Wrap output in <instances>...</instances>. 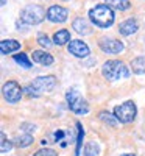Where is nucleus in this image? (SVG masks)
<instances>
[{
    "mask_svg": "<svg viewBox=\"0 0 145 156\" xmlns=\"http://www.w3.org/2000/svg\"><path fill=\"white\" fill-rule=\"evenodd\" d=\"M90 20L100 28H108L114 23V11L108 5H97L89 11Z\"/></svg>",
    "mask_w": 145,
    "mask_h": 156,
    "instance_id": "obj_1",
    "label": "nucleus"
},
{
    "mask_svg": "<svg viewBox=\"0 0 145 156\" xmlns=\"http://www.w3.org/2000/svg\"><path fill=\"white\" fill-rule=\"evenodd\" d=\"M55 86H56V78L53 75H47V76L36 78V80L31 84H28L23 90L30 97H39L42 92H50V90H53Z\"/></svg>",
    "mask_w": 145,
    "mask_h": 156,
    "instance_id": "obj_2",
    "label": "nucleus"
},
{
    "mask_svg": "<svg viewBox=\"0 0 145 156\" xmlns=\"http://www.w3.org/2000/svg\"><path fill=\"white\" fill-rule=\"evenodd\" d=\"M101 72H103V76L111 80V81L112 80H120V78H128V75H129L126 66L122 61H117V59L106 61L101 67Z\"/></svg>",
    "mask_w": 145,
    "mask_h": 156,
    "instance_id": "obj_3",
    "label": "nucleus"
},
{
    "mask_svg": "<svg viewBox=\"0 0 145 156\" xmlns=\"http://www.w3.org/2000/svg\"><path fill=\"white\" fill-rule=\"evenodd\" d=\"M45 17V11L42 6L39 5H28L25 6L20 12V19L22 22H25L27 25H36V23H41Z\"/></svg>",
    "mask_w": 145,
    "mask_h": 156,
    "instance_id": "obj_4",
    "label": "nucleus"
},
{
    "mask_svg": "<svg viewBox=\"0 0 145 156\" xmlns=\"http://www.w3.org/2000/svg\"><path fill=\"white\" fill-rule=\"evenodd\" d=\"M65 98H67V105L70 108V111H73L75 114H86L89 112V105L87 101L81 97V94L78 90L72 89L65 94Z\"/></svg>",
    "mask_w": 145,
    "mask_h": 156,
    "instance_id": "obj_5",
    "label": "nucleus"
},
{
    "mask_svg": "<svg viewBox=\"0 0 145 156\" xmlns=\"http://www.w3.org/2000/svg\"><path fill=\"white\" fill-rule=\"evenodd\" d=\"M137 108L133 101H125L122 105H118L114 108V115L118 119V122L122 123H129L136 119Z\"/></svg>",
    "mask_w": 145,
    "mask_h": 156,
    "instance_id": "obj_6",
    "label": "nucleus"
},
{
    "mask_svg": "<svg viewBox=\"0 0 145 156\" xmlns=\"http://www.w3.org/2000/svg\"><path fill=\"white\" fill-rule=\"evenodd\" d=\"M2 92H3V97H5V100L8 103H17L20 100V97H22V89H20V86L16 81L5 83Z\"/></svg>",
    "mask_w": 145,
    "mask_h": 156,
    "instance_id": "obj_7",
    "label": "nucleus"
},
{
    "mask_svg": "<svg viewBox=\"0 0 145 156\" xmlns=\"http://www.w3.org/2000/svg\"><path fill=\"white\" fill-rule=\"evenodd\" d=\"M100 48L104 51V53H111V55H117L123 50V44L120 41H115V39H108L103 37L101 41L98 42Z\"/></svg>",
    "mask_w": 145,
    "mask_h": 156,
    "instance_id": "obj_8",
    "label": "nucleus"
},
{
    "mask_svg": "<svg viewBox=\"0 0 145 156\" xmlns=\"http://www.w3.org/2000/svg\"><path fill=\"white\" fill-rule=\"evenodd\" d=\"M67 16H69V11L62 6H58V5L50 6L48 11H47V19L51 20V22H56V23L65 22L67 20Z\"/></svg>",
    "mask_w": 145,
    "mask_h": 156,
    "instance_id": "obj_9",
    "label": "nucleus"
},
{
    "mask_svg": "<svg viewBox=\"0 0 145 156\" xmlns=\"http://www.w3.org/2000/svg\"><path fill=\"white\" fill-rule=\"evenodd\" d=\"M67 48H69V53H72L76 58H86L89 55V47L83 41H70Z\"/></svg>",
    "mask_w": 145,
    "mask_h": 156,
    "instance_id": "obj_10",
    "label": "nucleus"
},
{
    "mask_svg": "<svg viewBox=\"0 0 145 156\" xmlns=\"http://www.w3.org/2000/svg\"><path fill=\"white\" fill-rule=\"evenodd\" d=\"M31 58H33L34 62H39V64H42V66H51V64H53V56L50 53H45L42 50H34L31 53Z\"/></svg>",
    "mask_w": 145,
    "mask_h": 156,
    "instance_id": "obj_11",
    "label": "nucleus"
},
{
    "mask_svg": "<svg viewBox=\"0 0 145 156\" xmlns=\"http://www.w3.org/2000/svg\"><path fill=\"white\" fill-rule=\"evenodd\" d=\"M137 28H139L137 22H136L134 19H128V20H125V22L120 23V27H118V31H120L122 36H129V34L136 33Z\"/></svg>",
    "mask_w": 145,
    "mask_h": 156,
    "instance_id": "obj_12",
    "label": "nucleus"
},
{
    "mask_svg": "<svg viewBox=\"0 0 145 156\" xmlns=\"http://www.w3.org/2000/svg\"><path fill=\"white\" fill-rule=\"evenodd\" d=\"M20 48V42L14 41V39H5V41L0 42V51L3 55H8V53H12Z\"/></svg>",
    "mask_w": 145,
    "mask_h": 156,
    "instance_id": "obj_13",
    "label": "nucleus"
},
{
    "mask_svg": "<svg viewBox=\"0 0 145 156\" xmlns=\"http://www.w3.org/2000/svg\"><path fill=\"white\" fill-rule=\"evenodd\" d=\"M73 28H75L76 33H80V34H89V33L92 31V30H90V25H89L87 20L83 19V17H76V19L73 20Z\"/></svg>",
    "mask_w": 145,
    "mask_h": 156,
    "instance_id": "obj_14",
    "label": "nucleus"
},
{
    "mask_svg": "<svg viewBox=\"0 0 145 156\" xmlns=\"http://www.w3.org/2000/svg\"><path fill=\"white\" fill-rule=\"evenodd\" d=\"M69 41H70V33H69V30H59V31H56L55 36H53V42H55L56 45H64V44H67Z\"/></svg>",
    "mask_w": 145,
    "mask_h": 156,
    "instance_id": "obj_15",
    "label": "nucleus"
},
{
    "mask_svg": "<svg viewBox=\"0 0 145 156\" xmlns=\"http://www.w3.org/2000/svg\"><path fill=\"white\" fill-rule=\"evenodd\" d=\"M30 144H33V136L28 134V133H23V134L14 137V145H16V147L23 148V147H28Z\"/></svg>",
    "mask_w": 145,
    "mask_h": 156,
    "instance_id": "obj_16",
    "label": "nucleus"
},
{
    "mask_svg": "<svg viewBox=\"0 0 145 156\" xmlns=\"http://www.w3.org/2000/svg\"><path fill=\"white\" fill-rule=\"evenodd\" d=\"M131 67L134 73H145V56H139L131 61Z\"/></svg>",
    "mask_w": 145,
    "mask_h": 156,
    "instance_id": "obj_17",
    "label": "nucleus"
},
{
    "mask_svg": "<svg viewBox=\"0 0 145 156\" xmlns=\"http://www.w3.org/2000/svg\"><path fill=\"white\" fill-rule=\"evenodd\" d=\"M106 5L114 8V9H118V11H125L129 8L128 0H106Z\"/></svg>",
    "mask_w": 145,
    "mask_h": 156,
    "instance_id": "obj_18",
    "label": "nucleus"
},
{
    "mask_svg": "<svg viewBox=\"0 0 145 156\" xmlns=\"http://www.w3.org/2000/svg\"><path fill=\"white\" fill-rule=\"evenodd\" d=\"M98 119H100L103 123L109 125V126H115V125H117V120H118L115 115H111V114L106 112V111H101V112L98 114Z\"/></svg>",
    "mask_w": 145,
    "mask_h": 156,
    "instance_id": "obj_19",
    "label": "nucleus"
},
{
    "mask_svg": "<svg viewBox=\"0 0 145 156\" xmlns=\"http://www.w3.org/2000/svg\"><path fill=\"white\" fill-rule=\"evenodd\" d=\"M0 139H2V140H0V151H2V153H8L11 150V147H12V142L6 139L5 133L0 134Z\"/></svg>",
    "mask_w": 145,
    "mask_h": 156,
    "instance_id": "obj_20",
    "label": "nucleus"
},
{
    "mask_svg": "<svg viewBox=\"0 0 145 156\" xmlns=\"http://www.w3.org/2000/svg\"><path fill=\"white\" fill-rule=\"evenodd\" d=\"M84 156H97L98 154V145L95 142H89V144L84 147Z\"/></svg>",
    "mask_w": 145,
    "mask_h": 156,
    "instance_id": "obj_21",
    "label": "nucleus"
},
{
    "mask_svg": "<svg viewBox=\"0 0 145 156\" xmlns=\"http://www.w3.org/2000/svg\"><path fill=\"white\" fill-rule=\"evenodd\" d=\"M14 61L16 62H19L20 66H23V67H31V62H30V59L27 58V55L25 53H19V55H14Z\"/></svg>",
    "mask_w": 145,
    "mask_h": 156,
    "instance_id": "obj_22",
    "label": "nucleus"
},
{
    "mask_svg": "<svg viewBox=\"0 0 145 156\" xmlns=\"http://www.w3.org/2000/svg\"><path fill=\"white\" fill-rule=\"evenodd\" d=\"M78 126V137H76V154H80V150H81V144H83V137H84V131L81 128V123L78 122L76 123Z\"/></svg>",
    "mask_w": 145,
    "mask_h": 156,
    "instance_id": "obj_23",
    "label": "nucleus"
},
{
    "mask_svg": "<svg viewBox=\"0 0 145 156\" xmlns=\"http://www.w3.org/2000/svg\"><path fill=\"white\" fill-rule=\"evenodd\" d=\"M37 42L41 44L42 47H47V48L51 45V42H50V39L47 37V34H42V33H41V34H37Z\"/></svg>",
    "mask_w": 145,
    "mask_h": 156,
    "instance_id": "obj_24",
    "label": "nucleus"
},
{
    "mask_svg": "<svg viewBox=\"0 0 145 156\" xmlns=\"http://www.w3.org/2000/svg\"><path fill=\"white\" fill-rule=\"evenodd\" d=\"M33 156H56V151L51 148H42V150L36 151Z\"/></svg>",
    "mask_w": 145,
    "mask_h": 156,
    "instance_id": "obj_25",
    "label": "nucleus"
},
{
    "mask_svg": "<svg viewBox=\"0 0 145 156\" xmlns=\"http://www.w3.org/2000/svg\"><path fill=\"white\" fill-rule=\"evenodd\" d=\"M62 136H64V131H56V133H55V139H56V142H58L59 139H62Z\"/></svg>",
    "mask_w": 145,
    "mask_h": 156,
    "instance_id": "obj_26",
    "label": "nucleus"
},
{
    "mask_svg": "<svg viewBox=\"0 0 145 156\" xmlns=\"http://www.w3.org/2000/svg\"><path fill=\"white\" fill-rule=\"evenodd\" d=\"M122 156H134V154H131V153H125V154H122Z\"/></svg>",
    "mask_w": 145,
    "mask_h": 156,
    "instance_id": "obj_27",
    "label": "nucleus"
},
{
    "mask_svg": "<svg viewBox=\"0 0 145 156\" xmlns=\"http://www.w3.org/2000/svg\"><path fill=\"white\" fill-rule=\"evenodd\" d=\"M0 5H6V0H2V3H0Z\"/></svg>",
    "mask_w": 145,
    "mask_h": 156,
    "instance_id": "obj_28",
    "label": "nucleus"
}]
</instances>
